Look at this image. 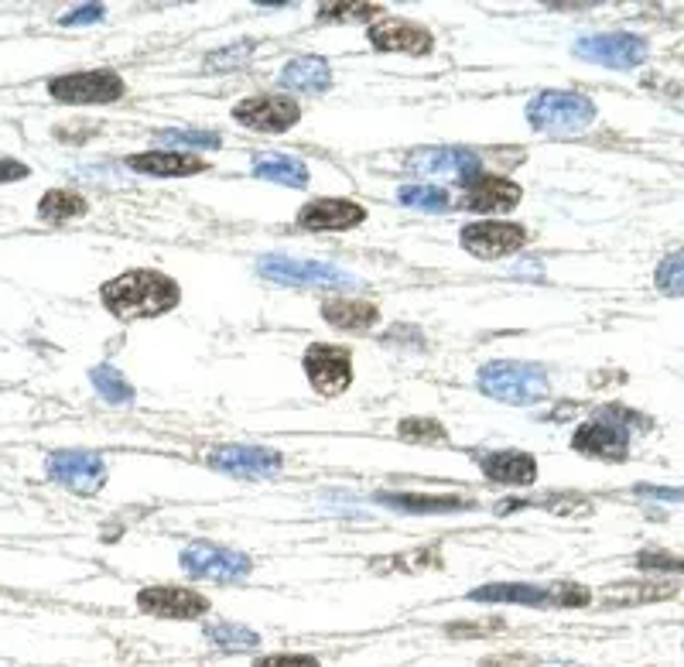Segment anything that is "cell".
<instances>
[{
  "label": "cell",
  "instance_id": "5bb4252c",
  "mask_svg": "<svg viewBox=\"0 0 684 667\" xmlns=\"http://www.w3.org/2000/svg\"><path fill=\"white\" fill-rule=\"evenodd\" d=\"M572 448L585 458H598V463H626L630 458V432L616 425L613 418L595 411V418L579 425L572 435Z\"/></svg>",
  "mask_w": 684,
  "mask_h": 667
},
{
  "label": "cell",
  "instance_id": "b9f144b4",
  "mask_svg": "<svg viewBox=\"0 0 684 667\" xmlns=\"http://www.w3.org/2000/svg\"><path fill=\"white\" fill-rule=\"evenodd\" d=\"M28 175H31L28 164H21L14 158H0V185H4V182H21Z\"/></svg>",
  "mask_w": 684,
  "mask_h": 667
},
{
  "label": "cell",
  "instance_id": "ab89813d",
  "mask_svg": "<svg viewBox=\"0 0 684 667\" xmlns=\"http://www.w3.org/2000/svg\"><path fill=\"white\" fill-rule=\"evenodd\" d=\"M107 14V8L103 4H82V8H76V11H69V14H62L59 18V24H66V28H79V24H93V21H100Z\"/></svg>",
  "mask_w": 684,
  "mask_h": 667
},
{
  "label": "cell",
  "instance_id": "cb8c5ba5",
  "mask_svg": "<svg viewBox=\"0 0 684 667\" xmlns=\"http://www.w3.org/2000/svg\"><path fill=\"white\" fill-rule=\"evenodd\" d=\"M677 596V586L671 582H616L603 593L598 606L603 609H633V606H647V603H664V599H674Z\"/></svg>",
  "mask_w": 684,
  "mask_h": 667
},
{
  "label": "cell",
  "instance_id": "2e32d148",
  "mask_svg": "<svg viewBox=\"0 0 684 667\" xmlns=\"http://www.w3.org/2000/svg\"><path fill=\"white\" fill-rule=\"evenodd\" d=\"M370 46L376 52H398V55H432L435 49V38L424 24L408 21V18H383L376 24H370Z\"/></svg>",
  "mask_w": 684,
  "mask_h": 667
},
{
  "label": "cell",
  "instance_id": "1f68e13d",
  "mask_svg": "<svg viewBox=\"0 0 684 667\" xmlns=\"http://www.w3.org/2000/svg\"><path fill=\"white\" fill-rule=\"evenodd\" d=\"M654 284H657L661 295H667V299H681L684 295V250H671V254L657 264Z\"/></svg>",
  "mask_w": 684,
  "mask_h": 667
},
{
  "label": "cell",
  "instance_id": "e0dca14e",
  "mask_svg": "<svg viewBox=\"0 0 684 667\" xmlns=\"http://www.w3.org/2000/svg\"><path fill=\"white\" fill-rule=\"evenodd\" d=\"M138 609L158 619H202L209 613V599L182 586H148L138 593Z\"/></svg>",
  "mask_w": 684,
  "mask_h": 667
},
{
  "label": "cell",
  "instance_id": "ffe728a7",
  "mask_svg": "<svg viewBox=\"0 0 684 667\" xmlns=\"http://www.w3.org/2000/svg\"><path fill=\"white\" fill-rule=\"evenodd\" d=\"M127 169H134L141 175H154V179H189V175H202L209 172V161L189 151H144V154H131L127 158Z\"/></svg>",
  "mask_w": 684,
  "mask_h": 667
},
{
  "label": "cell",
  "instance_id": "f546056e",
  "mask_svg": "<svg viewBox=\"0 0 684 667\" xmlns=\"http://www.w3.org/2000/svg\"><path fill=\"white\" fill-rule=\"evenodd\" d=\"M398 202L408 205V210H424V213H445L452 205L449 192L439 185H404L398 192Z\"/></svg>",
  "mask_w": 684,
  "mask_h": 667
},
{
  "label": "cell",
  "instance_id": "836d02e7",
  "mask_svg": "<svg viewBox=\"0 0 684 667\" xmlns=\"http://www.w3.org/2000/svg\"><path fill=\"white\" fill-rule=\"evenodd\" d=\"M161 144H175V148H205V151H217L223 144V138L217 131H189V128H179V131H161L158 134Z\"/></svg>",
  "mask_w": 684,
  "mask_h": 667
},
{
  "label": "cell",
  "instance_id": "484cf974",
  "mask_svg": "<svg viewBox=\"0 0 684 667\" xmlns=\"http://www.w3.org/2000/svg\"><path fill=\"white\" fill-rule=\"evenodd\" d=\"M250 172L264 182H274V185H288V189H305L309 185V164L298 161L291 154H256L250 161Z\"/></svg>",
  "mask_w": 684,
  "mask_h": 667
},
{
  "label": "cell",
  "instance_id": "f1b7e54d",
  "mask_svg": "<svg viewBox=\"0 0 684 667\" xmlns=\"http://www.w3.org/2000/svg\"><path fill=\"white\" fill-rule=\"evenodd\" d=\"M90 381L97 387V394L107 401V404H117V407H131L134 404V384L123 377V373L110 363H100L90 370Z\"/></svg>",
  "mask_w": 684,
  "mask_h": 667
},
{
  "label": "cell",
  "instance_id": "d6986e66",
  "mask_svg": "<svg viewBox=\"0 0 684 667\" xmlns=\"http://www.w3.org/2000/svg\"><path fill=\"white\" fill-rule=\"evenodd\" d=\"M476 463L490 483L534 486V479H537V458L524 448H493V452H483Z\"/></svg>",
  "mask_w": 684,
  "mask_h": 667
},
{
  "label": "cell",
  "instance_id": "ac0fdd59",
  "mask_svg": "<svg viewBox=\"0 0 684 667\" xmlns=\"http://www.w3.org/2000/svg\"><path fill=\"white\" fill-rule=\"evenodd\" d=\"M524 199V189L506 179V175H480L473 185L465 189V199H462V210L469 213H510L517 210Z\"/></svg>",
  "mask_w": 684,
  "mask_h": 667
},
{
  "label": "cell",
  "instance_id": "d590c367",
  "mask_svg": "<svg viewBox=\"0 0 684 667\" xmlns=\"http://www.w3.org/2000/svg\"><path fill=\"white\" fill-rule=\"evenodd\" d=\"M592 603V593L575 582H554L551 586V609H582Z\"/></svg>",
  "mask_w": 684,
  "mask_h": 667
},
{
  "label": "cell",
  "instance_id": "d6a6232c",
  "mask_svg": "<svg viewBox=\"0 0 684 667\" xmlns=\"http://www.w3.org/2000/svg\"><path fill=\"white\" fill-rule=\"evenodd\" d=\"M376 14H383L380 4H319V18L322 21H342V24H353V21H373Z\"/></svg>",
  "mask_w": 684,
  "mask_h": 667
},
{
  "label": "cell",
  "instance_id": "60d3db41",
  "mask_svg": "<svg viewBox=\"0 0 684 667\" xmlns=\"http://www.w3.org/2000/svg\"><path fill=\"white\" fill-rule=\"evenodd\" d=\"M503 619H490V623H455L449 627V637L452 640H473L476 634H486V630H500Z\"/></svg>",
  "mask_w": 684,
  "mask_h": 667
},
{
  "label": "cell",
  "instance_id": "30bf717a",
  "mask_svg": "<svg viewBox=\"0 0 684 667\" xmlns=\"http://www.w3.org/2000/svg\"><path fill=\"white\" fill-rule=\"evenodd\" d=\"M233 120L247 131L284 134L302 120V107H298V100H291L288 93H256L233 107Z\"/></svg>",
  "mask_w": 684,
  "mask_h": 667
},
{
  "label": "cell",
  "instance_id": "9a60e30c",
  "mask_svg": "<svg viewBox=\"0 0 684 667\" xmlns=\"http://www.w3.org/2000/svg\"><path fill=\"white\" fill-rule=\"evenodd\" d=\"M298 230H309V233H346L366 223V210L353 199H312L305 202L302 210L294 216Z\"/></svg>",
  "mask_w": 684,
  "mask_h": 667
},
{
  "label": "cell",
  "instance_id": "7a4b0ae2",
  "mask_svg": "<svg viewBox=\"0 0 684 667\" xmlns=\"http://www.w3.org/2000/svg\"><path fill=\"white\" fill-rule=\"evenodd\" d=\"M476 384L486 397L503 401V404H537L551 394L547 373L537 363H517V360H493L480 366Z\"/></svg>",
  "mask_w": 684,
  "mask_h": 667
},
{
  "label": "cell",
  "instance_id": "9c48e42d",
  "mask_svg": "<svg viewBox=\"0 0 684 667\" xmlns=\"http://www.w3.org/2000/svg\"><path fill=\"white\" fill-rule=\"evenodd\" d=\"M49 476L79 493V496H97L103 486H107V463H103V455L97 452H86V448H59L49 455V463H46Z\"/></svg>",
  "mask_w": 684,
  "mask_h": 667
},
{
  "label": "cell",
  "instance_id": "4dcf8cb0",
  "mask_svg": "<svg viewBox=\"0 0 684 667\" xmlns=\"http://www.w3.org/2000/svg\"><path fill=\"white\" fill-rule=\"evenodd\" d=\"M398 438L408 442V445H442L449 442V428L435 418H404L398 425Z\"/></svg>",
  "mask_w": 684,
  "mask_h": 667
},
{
  "label": "cell",
  "instance_id": "603a6c76",
  "mask_svg": "<svg viewBox=\"0 0 684 667\" xmlns=\"http://www.w3.org/2000/svg\"><path fill=\"white\" fill-rule=\"evenodd\" d=\"M473 603H506V606H531L551 609V586H534V582H490L469 593Z\"/></svg>",
  "mask_w": 684,
  "mask_h": 667
},
{
  "label": "cell",
  "instance_id": "6da1fadb",
  "mask_svg": "<svg viewBox=\"0 0 684 667\" xmlns=\"http://www.w3.org/2000/svg\"><path fill=\"white\" fill-rule=\"evenodd\" d=\"M100 302L113 319H123V322L158 319V315H168L179 309L182 287L175 277H168L161 271L138 267V271L110 277L100 287Z\"/></svg>",
  "mask_w": 684,
  "mask_h": 667
},
{
  "label": "cell",
  "instance_id": "4316f807",
  "mask_svg": "<svg viewBox=\"0 0 684 667\" xmlns=\"http://www.w3.org/2000/svg\"><path fill=\"white\" fill-rule=\"evenodd\" d=\"M86 213H90V202H86L79 192H69V189H49L38 202V216L46 223H52V226L72 223Z\"/></svg>",
  "mask_w": 684,
  "mask_h": 667
},
{
  "label": "cell",
  "instance_id": "4fadbf2b",
  "mask_svg": "<svg viewBox=\"0 0 684 667\" xmlns=\"http://www.w3.org/2000/svg\"><path fill=\"white\" fill-rule=\"evenodd\" d=\"M209 466L237 479H274L284 469V455L268 445H220L209 452Z\"/></svg>",
  "mask_w": 684,
  "mask_h": 667
},
{
  "label": "cell",
  "instance_id": "ee69618b",
  "mask_svg": "<svg viewBox=\"0 0 684 667\" xmlns=\"http://www.w3.org/2000/svg\"><path fill=\"white\" fill-rule=\"evenodd\" d=\"M480 667H527V660L517 657V654H500V657H486V660H480Z\"/></svg>",
  "mask_w": 684,
  "mask_h": 667
},
{
  "label": "cell",
  "instance_id": "44dd1931",
  "mask_svg": "<svg viewBox=\"0 0 684 667\" xmlns=\"http://www.w3.org/2000/svg\"><path fill=\"white\" fill-rule=\"evenodd\" d=\"M376 504L391 507V511H401V514H459V511H473V499H462V496H452V493H442V496H432V493H391V489H380Z\"/></svg>",
  "mask_w": 684,
  "mask_h": 667
},
{
  "label": "cell",
  "instance_id": "7402d4cb",
  "mask_svg": "<svg viewBox=\"0 0 684 667\" xmlns=\"http://www.w3.org/2000/svg\"><path fill=\"white\" fill-rule=\"evenodd\" d=\"M281 87L291 93H312L322 97L332 90V65L322 55H302V59H291L281 69Z\"/></svg>",
  "mask_w": 684,
  "mask_h": 667
},
{
  "label": "cell",
  "instance_id": "5b68a950",
  "mask_svg": "<svg viewBox=\"0 0 684 667\" xmlns=\"http://www.w3.org/2000/svg\"><path fill=\"white\" fill-rule=\"evenodd\" d=\"M408 172L424 179H445L455 185H473L483 175V161L469 148H414L408 154Z\"/></svg>",
  "mask_w": 684,
  "mask_h": 667
},
{
  "label": "cell",
  "instance_id": "8992f818",
  "mask_svg": "<svg viewBox=\"0 0 684 667\" xmlns=\"http://www.w3.org/2000/svg\"><path fill=\"white\" fill-rule=\"evenodd\" d=\"M261 277H268L271 284H291V287H356L360 281L342 271L335 264L325 261H298V257H264L256 264Z\"/></svg>",
  "mask_w": 684,
  "mask_h": 667
},
{
  "label": "cell",
  "instance_id": "d4e9b609",
  "mask_svg": "<svg viewBox=\"0 0 684 667\" xmlns=\"http://www.w3.org/2000/svg\"><path fill=\"white\" fill-rule=\"evenodd\" d=\"M322 319L339 332H370L380 322V309L360 299H329L322 305Z\"/></svg>",
  "mask_w": 684,
  "mask_h": 667
},
{
  "label": "cell",
  "instance_id": "7bdbcfd3",
  "mask_svg": "<svg viewBox=\"0 0 684 667\" xmlns=\"http://www.w3.org/2000/svg\"><path fill=\"white\" fill-rule=\"evenodd\" d=\"M633 493H640V496H647V499H674V504H681L684 499V489H667V486H633Z\"/></svg>",
  "mask_w": 684,
  "mask_h": 667
},
{
  "label": "cell",
  "instance_id": "3957f363",
  "mask_svg": "<svg viewBox=\"0 0 684 667\" xmlns=\"http://www.w3.org/2000/svg\"><path fill=\"white\" fill-rule=\"evenodd\" d=\"M595 120V103L572 90H544L527 103V123L541 134H579Z\"/></svg>",
  "mask_w": 684,
  "mask_h": 667
},
{
  "label": "cell",
  "instance_id": "7c38bea8",
  "mask_svg": "<svg viewBox=\"0 0 684 667\" xmlns=\"http://www.w3.org/2000/svg\"><path fill=\"white\" fill-rule=\"evenodd\" d=\"M647 38L630 34V31H613V34H585L575 41V55L589 59L606 69H636L647 62Z\"/></svg>",
  "mask_w": 684,
  "mask_h": 667
},
{
  "label": "cell",
  "instance_id": "8d00e7d4",
  "mask_svg": "<svg viewBox=\"0 0 684 667\" xmlns=\"http://www.w3.org/2000/svg\"><path fill=\"white\" fill-rule=\"evenodd\" d=\"M598 414H606V418H613L616 425H623L626 432H651V418L647 414H640V411H630L623 404H606V407H598Z\"/></svg>",
  "mask_w": 684,
  "mask_h": 667
},
{
  "label": "cell",
  "instance_id": "74e56055",
  "mask_svg": "<svg viewBox=\"0 0 684 667\" xmlns=\"http://www.w3.org/2000/svg\"><path fill=\"white\" fill-rule=\"evenodd\" d=\"M633 565L640 572H684V558L671 555V552H640L633 558Z\"/></svg>",
  "mask_w": 684,
  "mask_h": 667
},
{
  "label": "cell",
  "instance_id": "83f0119b",
  "mask_svg": "<svg viewBox=\"0 0 684 667\" xmlns=\"http://www.w3.org/2000/svg\"><path fill=\"white\" fill-rule=\"evenodd\" d=\"M205 640H209L212 647L227 650V654H250V650H261V644H264L256 630L243 627V623H230V619L209 623V627H205Z\"/></svg>",
  "mask_w": 684,
  "mask_h": 667
},
{
  "label": "cell",
  "instance_id": "8fae6325",
  "mask_svg": "<svg viewBox=\"0 0 684 667\" xmlns=\"http://www.w3.org/2000/svg\"><path fill=\"white\" fill-rule=\"evenodd\" d=\"M459 243H462L465 254H473L480 261H503V257H513L527 243V230L521 223L480 220V223L462 226Z\"/></svg>",
  "mask_w": 684,
  "mask_h": 667
},
{
  "label": "cell",
  "instance_id": "52a82bcc",
  "mask_svg": "<svg viewBox=\"0 0 684 667\" xmlns=\"http://www.w3.org/2000/svg\"><path fill=\"white\" fill-rule=\"evenodd\" d=\"M305 377L322 397H339L353 387V353L335 343H312L302 356Z\"/></svg>",
  "mask_w": 684,
  "mask_h": 667
},
{
  "label": "cell",
  "instance_id": "277c9868",
  "mask_svg": "<svg viewBox=\"0 0 684 667\" xmlns=\"http://www.w3.org/2000/svg\"><path fill=\"white\" fill-rule=\"evenodd\" d=\"M182 568L192 578L220 582V586H237V582L250 578L253 562L243 552L217 545V540H192V545H185V552H182Z\"/></svg>",
  "mask_w": 684,
  "mask_h": 667
},
{
  "label": "cell",
  "instance_id": "f35d334b",
  "mask_svg": "<svg viewBox=\"0 0 684 667\" xmlns=\"http://www.w3.org/2000/svg\"><path fill=\"white\" fill-rule=\"evenodd\" d=\"M253 667H322V660L312 654H268L256 657Z\"/></svg>",
  "mask_w": 684,
  "mask_h": 667
},
{
  "label": "cell",
  "instance_id": "e575fe53",
  "mask_svg": "<svg viewBox=\"0 0 684 667\" xmlns=\"http://www.w3.org/2000/svg\"><path fill=\"white\" fill-rule=\"evenodd\" d=\"M253 52H256V41L243 38V41H237V46H227V49H220V52H212V55L205 59V65H209V69H240V65L250 62Z\"/></svg>",
  "mask_w": 684,
  "mask_h": 667
},
{
  "label": "cell",
  "instance_id": "ba28073f",
  "mask_svg": "<svg viewBox=\"0 0 684 667\" xmlns=\"http://www.w3.org/2000/svg\"><path fill=\"white\" fill-rule=\"evenodd\" d=\"M127 93V82L113 69H86L49 79V97L59 103H113Z\"/></svg>",
  "mask_w": 684,
  "mask_h": 667
}]
</instances>
